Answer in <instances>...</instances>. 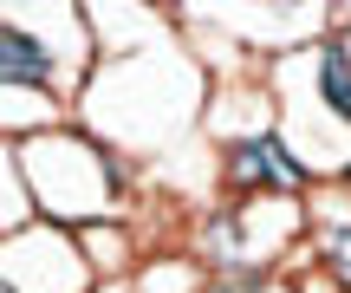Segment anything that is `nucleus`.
Masks as SVG:
<instances>
[{"instance_id":"7ed1b4c3","label":"nucleus","mask_w":351,"mask_h":293,"mask_svg":"<svg viewBox=\"0 0 351 293\" xmlns=\"http://www.w3.org/2000/svg\"><path fill=\"white\" fill-rule=\"evenodd\" d=\"M319 98L332 104V117H351V59L339 39L319 46Z\"/></svg>"},{"instance_id":"f257e3e1","label":"nucleus","mask_w":351,"mask_h":293,"mask_svg":"<svg viewBox=\"0 0 351 293\" xmlns=\"http://www.w3.org/2000/svg\"><path fill=\"white\" fill-rule=\"evenodd\" d=\"M228 176L241 189H300V163L280 150V137H241L228 150Z\"/></svg>"},{"instance_id":"f03ea898","label":"nucleus","mask_w":351,"mask_h":293,"mask_svg":"<svg viewBox=\"0 0 351 293\" xmlns=\"http://www.w3.org/2000/svg\"><path fill=\"white\" fill-rule=\"evenodd\" d=\"M0 72H7L13 85H39L46 91L52 85V52L39 46V39H26V33L7 26V33H0Z\"/></svg>"},{"instance_id":"20e7f679","label":"nucleus","mask_w":351,"mask_h":293,"mask_svg":"<svg viewBox=\"0 0 351 293\" xmlns=\"http://www.w3.org/2000/svg\"><path fill=\"white\" fill-rule=\"evenodd\" d=\"M319 255L332 261V274H339V281H351V222H332V228L319 235Z\"/></svg>"},{"instance_id":"39448f33","label":"nucleus","mask_w":351,"mask_h":293,"mask_svg":"<svg viewBox=\"0 0 351 293\" xmlns=\"http://www.w3.org/2000/svg\"><path fill=\"white\" fill-rule=\"evenodd\" d=\"M345 176H351V169H345Z\"/></svg>"}]
</instances>
